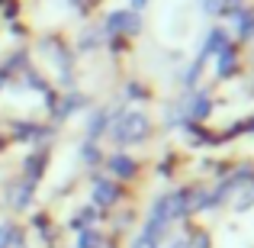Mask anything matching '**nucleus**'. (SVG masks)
Segmentation results:
<instances>
[{
	"mask_svg": "<svg viewBox=\"0 0 254 248\" xmlns=\"http://www.w3.org/2000/svg\"><path fill=\"white\" fill-rule=\"evenodd\" d=\"M13 136H16V139H36V136H42V129H39L36 123H16Z\"/></svg>",
	"mask_w": 254,
	"mask_h": 248,
	"instance_id": "nucleus-9",
	"label": "nucleus"
},
{
	"mask_svg": "<svg viewBox=\"0 0 254 248\" xmlns=\"http://www.w3.org/2000/svg\"><path fill=\"white\" fill-rule=\"evenodd\" d=\"M190 248H209V236H206V232H199V239H193Z\"/></svg>",
	"mask_w": 254,
	"mask_h": 248,
	"instance_id": "nucleus-15",
	"label": "nucleus"
},
{
	"mask_svg": "<svg viewBox=\"0 0 254 248\" xmlns=\"http://www.w3.org/2000/svg\"><path fill=\"white\" fill-rule=\"evenodd\" d=\"M77 106H84V97H77V93H71V97H64V103L58 106V116H71V113H74Z\"/></svg>",
	"mask_w": 254,
	"mask_h": 248,
	"instance_id": "nucleus-10",
	"label": "nucleus"
},
{
	"mask_svg": "<svg viewBox=\"0 0 254 248\" xmlns=\"http://www.w3.org/2000/svg\"><path fill=\"white\" fill-rule=\"evenodd\" d=\"M3 84H6V71H0V90H3Z\"/></svg>",
	"mask_w": 254,
	"mask_h": 248,
	"instance_id": "nucleus-18",
	"label": "nucleus"
},
{
	"mask_svg": "<svg viewBox=\"0 0 254 248\" xmlns=\"http://www.w3.org/2000/svg\"><path fill=\"white\" fill-rule=\"evenodd\" d=\"M13 236H16V226L13 223H0V248H10Z\"/></svg>",
	"mask_w": 254,
	"mask_h": 248,
	"instance_id": "nucleus-12",
	"label": "nucleus"
},
{
	"mask_svg": "<svg viewBox=\"0 0 254 248\" xmlns=\"http://www.w3.org/2000/svg\"><path fill=\"white\" fill-rule=\"evenodd\" d=\"M71 3H84V0H71Z\"/></svg>",
	"mask_w": 254,
	"mask_h": 248,
	"instance_id": "nucleus-20",
	"label": "nucleus"
},
{
	"mask_svg": "<svg viewBox=\"0 0 254 248\" xmlns=\"http://www.w3.org/2000/svg\"><path fill=\"white\" fill-rule=\"evenodd\" d=\"M206 113H209V97H206V93H196V97H193V103H190V116L203 119Z\"/></svg>",
	"mask_w": 254,
	"mask_h": 248,
	"instance_id": "nucleus-8",
	"label": "nucleus"
},
{
	"mask_svg": "<svg viewBox=\"0 0 254 248\" xmlns=\"http://www.w3.org/2000/svg\"><path fill=\"white\" fill-rule=\"evenodd\" d=\"M110 167H113V174H119L123 180H129V177H135V167H138V165L132 162L126 152H116V155L110 158Z\"/></svg>",
	"mask_w": 254,
	"mask_h": 248,
	"instance_id": "nucleus-5",
	"label": "nucleus"
},
{
	"mask_svg": "<svg viewBox=\"0 0 254 248\" xmlns=\"http://www.w3.org/2000/svg\"><path fill=\"white\" fill-rule=\"evenodd\" d=\"M138 29H142V23L129 10H116L106 16V32H138Z\"/></svg>",
	"mask_w": 254,
	"mask_h": 248,
	"instance_id": "nucleus-2",
	"label": "nucleus"
},
{
	"mask_svg": "<svg viewBox=\"0 0 254 248\" xmlns=\"http://www.w3.org/2000/svg\"><path fill=\"white\" fill-rule=\"evenodd\" d=\"M119 200V187L110 177H97L93 180V203L97 206H113Z\"/></svg>",
	"mask_w": 254,
	"mask_h": 248,
	"instance_id": "nucleus-3",
	"label": "nucleus"
},
{
	"mask_svg": "<svg viewBox=\"0 0 254 248\" xmlns=\"http://www.w3.org/2000/svg\"><path fill=\"white\" fill-rule=\"evenodd\" d=\"M32 190H36V184L32 180H16V184H10V206L13 210H26V206L32 203Z\"/></svg>",
	"mask_w": 254,
	"mask_h": 248,
	"instance_id": "nucleus-4",
	"label": "nucleus"
},
{
	"mask_svg": "<svg viewBox=\"0 0 254 248\" xmlns=\"http://www.w3.org/2000/svg\"><path fill=\"white\" fill-rule=\"evenodd\" d=\"M171 248H187V242H174V245H171Z\"/></svg>",
	"mask_w": 254,
	"mask_h": 248,
	"instance_id": "nucleus-19",
	"label": "nucleus"
},
{
	"mask_svg": "<svg viewBox=\"0 0 254 248\" xmlns=\"http://www.w3.org/2000/svg\"><path fill=\"white\" fill-rule=\"evenodd\" d=\"M81 158H84V162H100V152H97V145H90V142H87L84 149H81Z\"/></svg>",
	"mask_w": 254,
	"mask_h": 248,
	"instance_id": "nucleus-14",
	"label": "nucleus"
},
{
	"mask_svg": "<svg viewBox=\"0 0 254 248\" xmlns=\"http://www.w3.org/2000/svg\"><path fill=\"white\" fill-rule=\"evenodd\" d=\"M238 32L242 36H254V16L251 13H238Z\"/></svg>",
	"mask_w": 254,
	"mask_h": 248,
	"instance_id": "nucleus-13",
	"label": "nucleus"
},
{
	"mask_svg": "<svg viewBox=\"0 0 254 248\" xmlns=\"http://www.w3.org/2000/svg\"><path fill=\"white\" fill-rule=\"evenodd\" d=\"M42 167H45V152H32V155L26 158V180L36 184V180L42 177Z\"/></svg>",
	"mask_w": 254,
	"mask_h": 248,
	"instance_id": "nucleus-6",
	"label": "nucleus"
},
{
	"mask_svg": "<svg viewBox=\"0 0 254 248\" xmlns=\"http://www.w3.org/2000/svg\"><path fill=\"white\" fill-rule=\"evenodd\" d=\"M110 136L116 139V145H135L148 136V116L145 113H123L116 123L110 126Z\"/></svg>",
	"mask_w": 254,
	"mask_h": 248,
	"instance_id": "nucleus-1",
	"label": "nucleus"
},
{
	"mask_svg": "<svg viewBox=\"0 0 254 248\" xmlns=\"http://www.w3.org/2000/svg\"><path fill=\"white\" fill-rule=\"evenodd\" d=\"M97 245H100V236H97V229H81L77 248H97Z\"/></svg>",
	"mask_w": 254,
	"mask_h": 248,
	"instance_id": "nucleus-11",
	"label": "nucleus"
},
{
	"mask_svg": "<svg viewBox=\"0 0 254 248\" xmlns=\"http://www.w3.org/2000/svg\"><path fill=\"white\" fill-rule=\"evenodd\" d=\"M110 129V116H106L103 110H97L90 116V123H87V139H97V136H103V132Z\"/></svg>",
	"mask_w": 254,
	"mask_h": 248,
	"instance_id": "nucleus-7",
	"label": "nucleus"
},
{
	"mask_svg": "<svg viewBox=\"0 0 254 248\" xmlns=\"http://www.w3.org/2000/svg\"><path fill=\"white\" fill-rule=\"evenodd\" d=\"M132 248H158L155 242H151V239H145V236H138L135 239V245H132Z\"/></svg>",
	"mask_w": 254,
	"mask_h": 248,
	"instance_id": "nucleus-16",
	"label": "nucleus"
},
{
	"mask_svg": "<svg viewBox=\"0 0 254 248\" xmlns=\"http://www.w3.org/2000/svg\"><path fill=\"white\" fill-rule=\"evenodd\" d=\"M145 3H148V0H132V10H142Z\"/></svg>",
	"mask_w": 254,
	"mask_h": 248,
	"instance_id": "nucleus-17",
	"label": "nucleus"
}]
</instances>
